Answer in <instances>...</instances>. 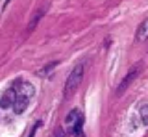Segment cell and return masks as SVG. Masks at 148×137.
Returning <instances> with one entry per match:
<instances>
[{
  "label": "cell",
  "mask_w": 148,
  "mask_h": 137,
  "mask_svg": "<svg viewBox=\"0 0 148 137\" xmlns=\"http://www.w3.org/2000/svg\"><path fill=\"white\" fill-rule=\"evenodd\" d=\"M82 78H83V65H76L72 68V72L69 74L67 84H65V97L67 98L76 93V89L80 87V84H82Z\"/></svg>",
  "instance_id": "6da1fadb"
},
{
  "label": "cell",
  "mask_w": 148,
  "mask_h": 137,
  "mask_svg": "<svg viewBox=\"0 0 148 137\" xmlns=\"http://www.w3.org/2000/svg\"><path fill=\"white\" fill-rule=\"evenodd\" d=\"M11 89H15V93H18V95H24V97H28L30 100L35 95V87H34V85H32L30 82H22V80H17L15 84H13Z\"/></svg>",
  "instance_id": "7a4b0ae2"
},
{
  "label": "cell",
  "mask_w": 148,
  "mask_h": 137,
  "mask_svg": "<svg viewBox=\"0 0 148 137\" xmlns=\"http://www.w3.org/2000/svg\"><path fill=\"white\" fill-rule=\"evenodd\" d=\"M28 102H30V98H28V97L17 93V98H15V102H13V113L22 115V113L26 111V108H28Z\"/></svg>",
  "instance_id": "3957f363"
},
{
  "label": "cell",
  "mask_w": 148,
  "mask_h": 137,
  "mask_svg": "<svg viewBox=\"0 0 148 137\" xmlns=\"http://www.w3.org/2000/svg\"><path fill=\"white\" fill-rule=\"evenodd\" d=\"M15 98H17L15 89H9V91H6V93L2 95V98H0V108H2V109L13 108V102H15Z\"/></svg>",
  "instance_id": "277c9868"
},
{
  "label": "cell",
  "mask_w": 148,
  "mask_h": 137,
  "mask_svg": "<svg viewBox=\"0 0 148 137\" xmlns=\"http://www.w3.org/2000/svg\"><path fill=\"white\" fill-rule=\"evenodd\" d=\"M135 76H137V71H132V72H130L126 78L122 80V84H120L119 87H117V95H124V91L130 87V84L133 82V78H135Z\"/></svg>",
  "instance_id": "5b68a950"
},
{
  "label": "cell",
  "mask_w": 148,
  "mask_h": 137,
  "mask_svg": "<svg viewBox=\"0 0 148 137\" xmlns=\"http://www.w3.org/2000/svg\"><path fill=\"white\" fill-rule=\"evenodd\" d=\"M146 39H148V19L143 21L137 30V41H146Z\"/></svg>",
  "instance_id": "8992f818"
},
{
  "label": "cell",
  "mask_w": 148,
  "mask_h": 137,
  "mask_svg": "<svg viewBox=\"0 0 148 137\" xmlns=\"http://www.w3.org/2000/svg\"><path fill=\"white\" fill-rule=\"evenodd\" d=\"M139 113H141L143 124H148V104H145V106H141V109H139Z\"/></svg>",
  "instance_id": "52a82bcc"
},
{
  "label": "cell",
  "mask_w": 148,
  "mask_h": 137,
  "mask_svg": "<svg viewBox=\"0 0 148 137\" xmlns=\"http://www.w3.org/2000/svg\"><path fill=\"white\" fill-rule=\"evenodd\" d=\"M56 137H65V135H63L61 130H56Z\"/></svg>",
  "instance_id": "ba28073f"
}]
</instances>
